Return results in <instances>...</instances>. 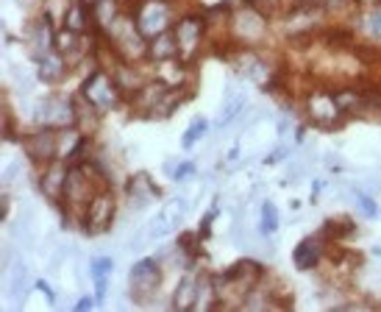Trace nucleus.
<instances>
[{
  "mask_svg": "<svg viewBox=\"0 0 381 312\" xmlns=\"http://www.w3.org/2000/svg\"><path fill=\"white\" fill-rule=\"evenodd\" d=\"M287 154H289V148H287V145H281V148H276V151L267 156V162H270V165H273V162H281Z\"/></svg>",
  "mask_w": 381,
  "mask_h": 312,
  "instance_id": "c756f323",
  "label": "nucleus"
},
{
  "mask_svg": "<svg viewBox=\"0 0 381 312\" xmlns=\"http://www.w3.org/2000/svg\"><path fill=\"white\" fill-rule=\"evenodd\" d=\"M189 173H195V165H192V162H184L179 170H173V178H176V182H181V178L189 176Z\"/></svg>",
  "mask_w": 381,
  "mask_h": 312,
  "instance_id": "c85d7f7f",
  "label": "nucleus"
},
{
  "mask_svg": "<svg viewBox=\"0 0 381 312\" xmlns=\"http://www.w3.org/2000/svg\"><path fill=\"white\" fill-rule=\"evenodd\" d=\"M17 173H20V165H12V167H9L6 173H3V178H6V182H12V178H14Z\"/></svg>",
  "mask_w": 381,
  "mask_h": 312,
  "instance_id": "7c9ffc66",
  "label": "nucleus"
},
{
  "mask_svg": "<svg viewBox=\"0 0 381 312\" xmlns=\"http://www.w3.org/2000/svg\"><path fill=\"white\" fill-rule=\"evenodd\" d=\"M359 209L365 212V217H373L376 215V201L370 195H359Z\"/></svg>",
  "mask_w": 381,
  "mask_h": 312,
  "instance_id": "cd10ccee",
  "label": "nucleus"
},
{
  "mask_svg": "<svg viewBox=\"0 0 381 312\" xmlns=\"http://www.w3.org/2000/svg\"><path fill=\"white\" fill-rule=\"evenodd\" d=\"M28 156L34 162H56L59 159V131H39L28 140Z\"/></svg>",
  "mask_w": 381,
  "mask_h": 312,
  "instance_id": "ddd939ff",
  "label": "nucleus"
},
{
  "mask_svg": "<svg viewBox=\"0 0 381 312\" xmlns=\"http://www.w3.org/2000/svg\"><path fill=\"white\" fill-rule=\"evenodd\" d=\"M170 23H173V9L167 0H145L137 12V25L148 39L164 34L170 28Z\"/></svg>",
  "mask_w": 381,
  "mask_h": 312,
  "instance_id": "423d86ee",
  "label": "nucleus"
},
{
  "mask_svg": "<svg viewBox=\"0 0 381 312\" xmlns=\"http://www.w3.org/2000/svg\"><path fill=\"white\" fill-rule=\"evenodd\" d=\"M245 93H239V89H228V98H226V104H223V117H220V128L223 125H228V123H234L237 117H239V112L245 109Z\"/></svg>",
  "mask_w": 381,
  "mask_h": 312,
  "instance_id": "5701e85b",
  "label": "nucleus"
},
{
  "mask_svg": "<svg viewBox=\"0 0 381 312\" xmlns=\"http://www.w3.org/2000/svg\"><path fill=\"white\" fill-rule=\"evenodd\" d=\"M179 56V42L173 31H164L159 36H153V42L148 45V59L153 62H170Z\"/></svg>",
  "mask_w": 381,
  "mask_h": 312,
  "instance_id": "a211bd4d",
  "label": "nucleus"
},
{
  "mask_svg": "<svg viewBox=\"0 0 381 312\" xmlns=\"http://www.w3.org/2000/svg\"><path fill=\"white\" fill-rule=\"evenodd\" d=\"M276 229H278V209H276V204L265 201V204H262V220H259V232H262V235H273Z\"/></svg>",
  "mask_w": 381,
  "mask_h": 312,
  "instance_id": "b1692460",
  "label": "nucleus"
},
{
  "mask_svg": "<svg viewBox=\"0 0 381 312\" xmlns=\"http://www.w3.org/2000/svg\"><path fill=\"white\" fill-rule=\"evenodd\" d=\"M39 123H45L51 128L75 125V106H73V101H62V98L45 101L39 106Z\"/></svg>",
  "mask_w": 381,
  "mask_h": 312,
  "instance_id": "9b49d317",
  "label": "nucleus"
},
{
  "mask_svg": "<svg viewBox=\"0 0 381 312\" xmlns=\"http://www.w3.org/2000/svg\"><path fill=\"white\" fill-rule=\"evenodd\" d=\"M92 279H95V290H98V301L106 296V287H109V274H111V267L114 262L109 256H95L92 259Z\"/></svg>",
  "mask_w": 381,
  "mask_h": 312,
  "instance_id": "4be33fe9",
  "label": "nucleus"
},
{
  "mask_svg": "<svg viewBox=\"0 0 381 312\" xmlns=\"http://www.w3.org/2000/svg\"><path fill=\"white\" fill-rule=\"evenodd\" d=\"M92 304H95V301H92V298H81V301H78V304H75V309H81V312H83V309H90V307H92Z\"/></svg>",
  "mask_w": 381,
  "mask_h": 312,
  "instance_id": "2f4dec72",
  "label": "nucleus"
},
{
  "mask_svg": "<svg viewBox=\"0 0 381 312\" xmlns=\"http://www.w3.org/2000/svg\"><path fill=\"white\" fill-rule=\"evenodd\" d=\"M265 31H267V25H265V17L259 14V9L248 6V9H239L231 14V34L248 45L259 42L265 36Z\"/></svg>",
  "mask_w": 381,
  "mask_h": 312,
  "instance_id": "1a4fd4ad",
  "label": "nucleus"
},
{
  "mask_svg": "<svg viewBox=\"0 0 381 312\" xmlns=\"http://www.w3.org/2000/svg\"><path fill=\"white\" fill-rule=\"evenodd\" d=\"M198 293H200V276L198 274H187L179 282L176 293H173V309H195Z\"/></svg>",
  "mask_w": 381,
  "mask_h": 312,
  "instance_id": "dca6fc26",
  "label": "nucleus"
},
{
  "mask_svg": "<svg viewBox=\"0 0 381 312\" xmlns=\"http://www.w3.org/2000/svg\"><path fill=\"white\" fill-rule=\"evenodd\" d=\"M56 51L70 62V59H78L81 56V34L78 31H70V28H62L56 31Z\"/></svg>",
  "mask_w": 381,
  "mask_h": 312,
  "instance_id": "aec40b11",
  "label": "nucleus"
},
{
  "mask_svg": "<svg viewBox=\"0 0 381 312\" xmlns=\"http://www.w3.org/2000/svg\"><path fill=\"white\" fill-rule=\"evenodd\" d=\"M120 93H122L120 84H114L109 78V73H103V70H95L87 81H83V86H81V95L87 98L90 104H95L101 112L114 109L120 104Z\"/></svg>",
  "mask_w": 381,
  "mask_h": 312,
  "instance_id": "7ed1b4c3",
  "label": "nucleus"
},
{
  "mask_svg": "<svg viewBox=\"0 0 381 312\" xmlns=\"http://www.w3.org/2000/svg\"><path fill=\"white\" fill-rule=\"evenodd\" d=\"M125 201H129L131 209H145V206L159 201V187L150 182V176L140 173L129 182V187H125Z\"/></svg>",
  "mask_w": 381,
  "mask_h": 312,
  "instance_id": "f8f14e48",
  "label": "nucleus"
},
{
  "mask_svg": "<svg viewBox=\"0 0 381 312\" xmlns=\"http://www.w3.org/2000/svg\"><path fill=\"white\" fill-rule=\"evenodd\" d=\"M73 106H75V125L81 128L83 137H87V134H92L98 128V123H101V109L95 104H90L83 95L73 98Z\"/></svg>",
  "mask_w": 381,
  "mask_h": 312,
  "instance_id": "f3484780",
  "label": "nucleus"
},
{
  "mask_svg": "<svg viewBox=\"0 0 381 312\" xmlns=\"http://www.w3.org/2000/svg\"><path fill=\"white\" fill-rule=\"evenodd\" d=\"M306 115L317 123V125H334L337 120H340L343 106L337 104V95H328V93H312L309 101H306Z\"/></svg>",
  "mask_w": 381,
  "mask_h": 312,
  "instance_id": "9d476101",
  "label": "nucleus"
},
{
  "mask_svg": "<svg viewBox=\"0 0 381 312\" xmlns=\"http://www.w3.org/2000/svg\"><path fill=\"white\" fill-rule=\"evenodd\" d=\"M176 34V42H179V59L187 64L192 62L198 53H200V42L206 36V25H203V17L198 14H189L184 20H179V25L173 28Z\"/></svg>",
  "mask_w": 381,
  "mask_h": 312,
  "instance_id": "39448f33",
  "label": "nucleus"
},
{
  "mask_svg": "<svg viewBox=\"0 0 381 312\" xmlns=\"http://www.w3.org/2000/svg\"><path fill=\"white\" fill-rule=\"evenodd\" d=\"M187 212H189L187 198H184V195H173L170 204H164V206L156 212V217L148 223V237H150V240H161L164 235H170L176 226H181V220H184Z\"/></svg>",
  "mask_w": 381,
  "mask_h": 312,
  "instance_id": "0eeeda50",
  "label": "nucleus"
},
{
  "mask_svg": "<svg viewBox=\"0 0 381 312\" xmlns=\"http://www.w3.org/2000/svg\"><path fill=\"white\" fill-rule=\"evenodd\" d=\"M28 290V274H25V265H14L12 271V293L17 298H23V293Z\"/></svg>",
  "mask_w": 381,
  "mask_h": 312,
  "instance_id": "393cba45",
  "label": "nucleus"
},
{
  "mask_svg": "<svg viewBox=\"0 0 381 312\" xmlns=\"http://www.w3.org/2000/svg\"><path fill=\"white\" fill-rule=\"evenodd\" d=\"M206 128H209V123H206L203 117H198V120H195V123H192V125H189V128L184 131V137H181V145H184V148H192V145H195V140L200 137V134H203Z\"/></svg>",
  "mask_w": 381,
  "mask_h": 312,
  "instance_id": "a878e982",
  "label": "nucleus"
},
{
  "mask_svg": "<svg viewBox=\"0 0 381 312\" xmlns=\"http://www.w3.org/2000/svg\"><path fill=\"white\" fill-rule=\"evenodd\" d=\"M90 6L83 3V0H73L70 3V9H67V14H64V28H70V31H83L90 25Z\"/></svg>",
  "mask_w": 381,
  "mask_h": 312,
  "instance_id": "412c9836",
  "label": "nucleus"
},
{
  "mask_svg": "<svg viewBox=\"0 0 381 312\" xmlns=\"http://www.w3.org/2000/svg\"><path fill=\"white\" fill-rule=\"evenodd\" d=\"M320 254H323V240H320V235L304 237L298 245H295V254H292L295 267H298V271H312V267H317V262H320Z\"/></svg>",
  "mask_w": 381,
  "mask_h": 312,
  "instance_id": "2eb2a0df",
  "label": "nucleus"
},
{
  "mask_svg": "<svg viewBox=\"0 0 381 312\" xmlns=\"http://www.w3.org/2000/svg\"><path fill=\"white\" fill-rule=\"evenodd\" d=\"M367 31H370L376 39H381V9L370 12V17H367Z\"/></svg>",
  "mask_w": 381,
  "mask_h": 312,
  "instance_id": "bb28decb",
  "label": "nucleus"
},
{
  "mask_svg": "<svg viewBox=\"0 0 381 312\" xmlns=\"http://www.w3.org/2000/svg\"><path fill=\"white\" fill-rule=\"evenodd\" d=\"M109 184H103V173L98 170V162H87V159H78L70 165L67 173V184H64V195H62V206L64 212H73L78 220H83L87 215L90 201L98 195V190H103Z\"/></svg>",
  "mask_w": 381,
  "mask_h": 312,
  "instance_id": "f257e3e1",
  "label": "nucleus"
},
{
  "mask_svg": "<svg viewBox=\"0 0 381 312\" xmlns=\"http://www.w3.org/2000/svg\"><path fill=\"white\" fill-rule=\"evenodd\" d=\"M161 279H164V271H161V265L156 259H140L129 274V287L137 298H148L159 290Z\"/></svg>",
  "mask_w": 381,
  "mask_h": 312,
  "instance_id": "6e6552de",
  "label": "nucleus"
},
{
  "mask_svg": "<svg viewBox=\"0 0 381 312\" xmlns=\"http://www.w3.org/2000/svg\"><path fill=\"white\" fill-rule=\"evenodd\" d=\"M70 165H73V162H67V159H56V162L48 167V173L42 176V193H45L51 201H62Z\"/></svg>",
  "mask_w": 381,
  "mask_h": 312,
  "instance_id": "4468645a",
  "label": "nucleus"
},
{
  "mask_svg": "<svg viewBox=\"0 0 381 312\" xmlns=\"http://www.w3.org/2000/svg\"><path fill=\"white\" fill-rule=\"evenodd\" d=\"M109 39H111V48L120 53V59L125 62H137L142 56H148V45H145V34L140 31L137 20H131L129 14H120L106 31H103Z\"/></svg>",
  "mask_w": 381,
  "mask_h": 312,
  "instance_id": "f03ea898",
  "label": "nucleus"
},
{
  "mask_svg": "<svg viewBox=\"0 0 381 312\" xmlns=\"http://www.w3.org/2000/svg\"><path fill=\"white\" fill-rule=\"evenodd\" d=\"M114 215H117L114 193H111V187H103L90 201L87 215H83V226H87L90 235H103V232H109V226L114 223Z\"/></svg>",
  "mask_w": 381,
  "mask_h": 312,
  "instance_id": "20e7f679",
  "label": "nucleus"
},
{
  "mask_svg": "<svg viewBox=\"0 0 381 312\" xmlns=\"http://www.w3.org/2000/svg\"><path fill=\"white\" fill-rule=\"evenodd\" d=\"M92 17L101 31H106L117 17H120V0H92Z\"/></svg>",
  "mask_w": 381,
  "mask_h": 312,
  "instance_id": "6ab92c4d",
  "label": "nucleus"
}]
</instances>
